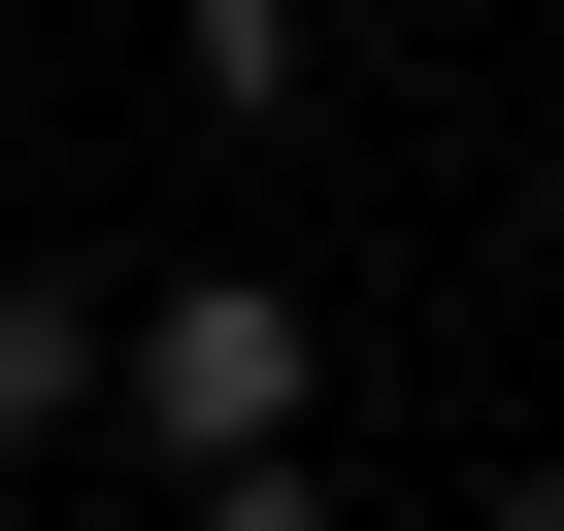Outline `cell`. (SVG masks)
I'll use <instances>...</instances> for the list:
<instances>
[{
    "label": "cell",
    "mask_w": 564,
    "mask_h": 531,
    "mask_svg": "<svg viewBox=\"0 0 564 531\" xmlns=\"http://www.w3.org/2000/svg\"><path fill=\"white\" fill-rule=\"evenodd\" d=\"M100 432H166V465H265V432H333V300H300V266H166Z\"/></svg>",
    "instance_id": "6da1fadb"
},
{
    "label": "cell",
    "mask_w": 564,
    "mask_h": 531,
    "mask_svg": "<svg viewBox=\"0 0 564 531\" xmlns=\"http://www.w3.org/2000/svg\"><path fill=\"white\" fill-rule=\"evenodd\" d=\"M300 67H333V0H166V100L199 133H300Z\"/></svg>",
    "instance_id": "7a4b0ae2"
},
{
    "label": "cell",
    "mask_w": 564,
    "mask_h": 531,
    "mask_svg": "<svg viewBox=\"0 0 564 531\" xmlns=\"http://www.w3.org/2000/svg\"><path fill=\"white\" fill-rule=\"evenodd\" d=\"M531 266H564V166H531Z\"/></svg>",
    "instance_id": "5b68a950"
},
{
    "label": "cell",
    "mask_w": 564,
    "mask_h": 531,
    "mask_svg": "<svg viewBox=\"0 0 564 531\" xmlns=\"http://www.w3.org/2000/svg\"><path fill=\"white\" fill-rule=\"evenodd\" d=\"M0 465H34V432H0Z\"/></svg>",
    "instance_id": "8992f818"
},
{
    "label": "cell",
    "mask_w": 564,
    "mask_h": 531,
    "mask_svg": "<svg viewBox=\"0 0 564 531\" xmlns=\"http://www.w3.org/2000/svg\"><path fill=\"white\" fill-rule=\"evenodd\" d=\"M465 531H564V465H498V498H465Z\"/></svg>",
    "instance_id": "277c9868"
},
{
    "label": "cell",
    "mask_w": 564,
    "mask_h": 531,
    "mask_svg": "<svg viewBox=\"0 0 564 531\" xmlns=\"http://www.w3.org/2000/svg\"><path fill=\"white\" fill-rule=\"evenodd\" d=\"M166 531H333V465L265 432V465H166Z\"/></svg>",
    "instance_id": "3957f363"
}]
</instances>
